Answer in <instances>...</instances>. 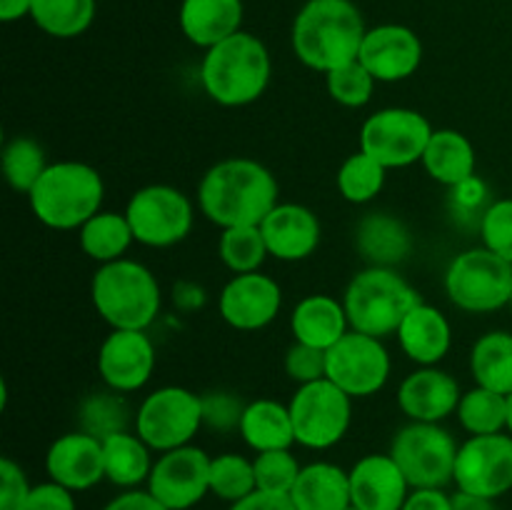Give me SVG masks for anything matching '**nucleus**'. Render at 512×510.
I'll return each mask as SVG.
<instances>
[{
	"label": "nucleus",
	"instance_id": "nucleus-1",
	"mask_svg": "<svg viewBox=\"0 0 512 510\" xmlns=\"http://www.w3.org/2000/svg\"><path fill=\"white\" fill-rule=\"evenodd\" d=\"M280 185L260 160L225 158L205 170L198 183L200 213L223 228L260 225L278 205Z\"/></svg>",
	"mask_w": 512,
	"mask_h": 510
},
{
	"label": "nucleus",
	"instance_id": "nucleus-2",
	"mask_svg": "<svg viewBox=\"0 0 512 510\" xmlns=\"http://www.w3.org/2000/svg\"><path fill=\"white\" fill-rule=\"evenodd\" d=\"M365 20L350 0H308L295 15L293 53L305 68L328 75L358 60Z\"/></svg>",
	"mask_w": 512,
	"mask_h": 510
},
{
	"label": "nucleus",
	"instance_id": "nucleus-3",
	"mask_svg": "<svg viewBox=\"0 0 512 510\" xmlns=\"http://www.w3.org/2000/svg\"><path fill=\"white\" fill-rule=\"evenodd\" d=\"M270 75L273 63L268 48L263 40L243 30L205 50L200 63L205 95L223 108H243L263 98Z\"/></svg>",
	"mask_w": 512,
	"mask_h": 510
},
{
	"label": "nucleus",
	"instance_id": "nucleus-4",
	"mask_svg": "<svg viewBox=\"0 0 512 510\" xmlns=\"http://www.w3.org/2000/svg\"><path fill=\"white\" fill-rule=\"evenodd\" d=\"M103 175L80 160L50 163L28 193L35 218L53 230H80L103 210Z\"/></svg>",
	"mask_w": 512,
	"mask_h": 510
},
{
	"label": "nucleus",
	"instance_id": "nucleus-5",
	"mask_svg": "<svg viewBox=\"0 0 512 510\" xmlns=\"http://www.w3.org/2000/svg\"><path fill=\"white\" fill-rule=\"evenodd\" d=\"M90 300L113 330H148L160 315L163 293L150 268L120 258L95 270Z\"/></svg>",
	"mask_w": 512,
	"mask_h": 510
},
{
	"label": "nucleus",
	"instance_id": "nucleus-6",
	"mask_svg": "<svg viewBox=\"0 0 512 510\" xmlns=\"http://www.w3.org/2000/svg\"><path fill=\"white\" fill-rule=\"evenodd\" d=\"M418 303V290L403 275L383 265H370L355 273L343 295L350 330L380 340L398 333L403 318Z\"/></svg>",
	"mask_w": 512,
	"mask_h": 510
},
{
	"label": "nucleus",
	"instance_id": "nucleus-7",
	"mask_svg": "<svg viewBox=\"0 0 512 510\" xmlns=\"http://www.w3.org/2000/svg\"><path fill=\"white\" fill-rule=\"evenodd\" d=\"M445 295L465 313H495L510 303L512 263L488 248L463 250L445 270Z\"/></svg>",
	"mask_w": 512,
	"mask_h": 510
},
{
	"label": "nucleus",
	"instance_id": "nucleus-8",
	"mask_svg": "<svg viewBox=\"0 0 512 510\" xmlns=\"http://www.w3.org/2000/svg\"><path fill=\"white\" fill-rule=\"evenodd\" d=\"M295 443L308 450H328L348 435L353 420V398L333 380L298 385L288 403Z\"/></svg>",
	"mask_w": 512,
	"mask_h": 510
},
{
	"label": "nucleus",
	"instance_id": "nucleus-9",
	"mask_svg": "<svg viewBox=\"0 0 512 510\" xmlns=\"http://www.w3.org/2000/svg\"><path fill=\"white\" fill-rule=\"evenodd\" d=\"M133 418L135 433L150 450L168 453L190 445L203 428V398L180 385H165L145 395Z\"/></svg>",
	"mask_w": 512,
	"mask_h": 510
},
{
	"label": "nucleus",
	"instance_id": "nucleus-10",
	"mask_svg": "<svg viewBox=\"0 0 512 510\" xmlns=\"http://www.w3.org/2000/svg\"><path fill=\"white\" fill-rule=\"evenodd\" d=\"M458 448L440 423H408L395 433L390 458L403 470L410 488H445L455 478Z\"/></svg>",
	"mask_w": 512,
	"mask_h": 510
},
{
	"label": "nucleus",
	"instance_id": "nucleus-11",
	"mask_svg": "<svg viewBox=\"0 0 512 510\" xmlns=\"http://www.w3.org/2000/svg\"><path fill=\"white\" fill-rule=\"evenodd\" d=\"M125 218L133 228L135 243L148 248H173L193 230L195 210L188 195L173 185H145L130 195Z\"/></svg>",
	"mask_w": 512,
	"mask_h": 510
},
{
	"label": "nucleus",
	"instance_id": "nucleus-12",
	"mask_svg": "<svg viewBox=\"0 0 512 510\" xmlns=\"http://www.w3.org/2000/svg\"><path fill=\"white\" fill-rule=\"evenodd\" d=\"M435 128L413 108H383L368 115L360 128V150L383 168H408L420 163Z\"/></svg>",
	"mask_w": 512,
	"mask_h": 510
},
{
	"label": "nucleus",
	"instance_id": "nucleus-13",
	"mask_svg": "<svg viewBox=\"0 0 512 510\" xmlns=\"http://www.w3.org/2000/svg\"><path fill=\"white\" fill-rule=\"evenodd\" d=\"M388 348L373 335L350 330L330 350H325V378L343 388L350 398L380 393L390 378Z\"/></svg>",
	"mask_w": 512,
	"mask_h": 510
},
{
	"label": "nucleus",
	"instance_id": "nucleus-14",
	"mask_svg": "<svg viewBox=\"0 0 512 510\" xmlns=\"http://www.w3.org/2000/svg\"><path fill=\"white\" fill-rule=\"evenodd\" d=\"M453 483L465 493L498 500L512 490V435H470L458 448Z\"/></svg>",
	"mask_w": 512,
	"mask_h": 510
},
{
	"label": "nucleus",
	"instance_id": "nucleus-15",
	"mask_svg": "<svg viewBox=\"0 0 512 510\" xmlns=\"http://www.w3.org/2000/svg\"><path fill=\"white\" fill-rule=\"evenodd\" d=\"M210 455L195 445L160 453L148 478V490L168 510H190L210 493Z\"/></svg>",
	"mask_w": 512,
	"mask_h": 510
},
{
	"label": "nucleus",
	"instance_id": "nucleus-16",
	"mask_svg": "<svg viewBox=\"0 0 512 510\" xmlns=\"http://www.w3.org/2000/svg\"><path fill=\"white\" fill-rule=\"evenodd\" d=\"M280 308H283V290L278 280L260 270L233 275L223 285L218 298L220 318L230 328L243 330V333L268 328L278 318Z\"/></svg>",
	"mask_w": 512,
	"mask_h": 510
},
{
	"label": "nucleus",
	"instance_id": "nucleus-17",
	"mask_svg": "<svg viewBox=\"0 0 512 510\" xmlns=\"http://www.w3.org/2000/svg\"><path fill=\"white\" fill-rule=\"evenodd\" d=\"M155 370V345L145 330H113L100 343L98 373L108 390L135 393L145 388Z\"/></svg>",
	"mask_w": 512,
	"mask_h": 510
},
{
	"label": "nucleus",
	"instance_id": "nucleus-18",
	"mask_svg": "<svg viewBox=\"0 0 512 510\" xmlns=\"http://www.w3.org/2000/svg\"><path fill=\"white\" fill-rule=\"evenodd\" d=\"M358 60L378 83H400L423 63V43L405 25H378L365 33Z\"/></svg>",
	"mask_w": 512,
	"mask_h": 510
},
{
	"label": "nucleus",
	"instance_id": "nucleus-19",
	"mask_svg": "<svg viewBox=\"0 0 512 510\" xmlns=\"http://www.w3.org/2000/svg\"><path fill=\"white\" fill-rule=\"evenodd\" d=\"M45 470L50 480L65 485L73 493L95 488L105 478L103 440L85 430L60 435L45 453Z\"/></svg>",
	"mask_w": 512,
	"mask_h": 510
},
{
	"label": "nucleus",
	"instance_id": "nucleus-20",
	"mask_svg": "<svg viewBox=\"0 0 512 510\" xmlns=\"http://www.w3.org/2000/svg\"><path fill=\"white\" fill-rule=\"evenodd\" d=\"M460 385L445 370L428 365L418 368L400 383L398 408L410 423H443L458 410Z\"/></svg>",
	"mask_w": 512,
	"mask_h": 510
},
{
	"label": "nucleus",
	"instance_id": "nucleus-21",
	"mask_svg": "<svg viewBox=\"0 0 512 510\" xmlns=\"http://www.w3.org/2000/svg\"><path fill=\"white\" fill-rule=\"evenodd\" d=\"M348 473L350 500L360 510H403L413 490L390 453L363 455Z\"/></svg>",
	"mask_w": 512,
	"mask_h": 510
},
{
	"label": "nucleus",
	"instance_id": "nucleus-22",
	"mask_svg": "<svg viewBox=\"0 0 512 510\" xmlns=\"http://www.w3.org/2000/svg\"><path fill=\"white\" fill-rule=\"evenodd\" d=\"M268 253L285 263L310 258L320 245V220L300 203H278L260 223Z\"/></svg>",
	"mask_w": 512,
	"mask_h": 510
},
{
	"label": "nucleus",
	"instance_id": "nucleus-23",
	"mask_svg": "<svg viewBox=\"0 0 512 510\" xmlns=\"http://www.w3.org/2000/svg\"><path fill=\"white\" fill-rule=\"evenodd\" d=\"M395 335H398L400 350L420 368L438 365L453 345V328L448 318L435 305L423 303V300L405 315Z\"/></svg>",
	"mask_w": 512,
	"mask_h": 510
},
{
	"label": "nucleus",
	"instance_id": "nucleus-24",
	"mask_svg": "<svg viewBox=\"0 0 512 510\" xmlns=\"http://www.w3.org/2000/svg\"><path fill=\"white\" fill-rule=\"evenodd\" d=\"M295 343L318 350H330L343 335L350 333V320L343 300L325 293H313L300 300L290 315Z\"/></svg>",
	"mask_w": 512,
	"mask_h": 510
},
{
	"label": "nucleus",
	"instance_id": "nucleus-25",
	"mask_svg": "<svg viewBox=\"0 0 512 510\" xmlns=\"http://www.w3.org/2000/svg\"><path fill=\"white\" fill-rule=\"evenodd\" d=\"M243 0H183L180 30L198 48H213L240 33Z\"/></svg>",
	"mask_w": 512,
	"mask_h": 510
},
{
	"label": "nucleus",
	"instance_id": "nucleus-26",
	"mask_svg": "<svg viewBox=\"0 0 512 510\" xmlns=\"http://www.w3.org/2000/svg\"><path fill=\"white\" fill-rule=\"evenodd\" d=\"M420 163L435 183L445 185V188H458L475 178L478 158H475V148L468 135L453 128H440L430 138Z\"/></svg>",
	"mask_w": 512,
	"mask_h": 510
},
{
	"label": "nucleus",
	"instance_id": "nucleus-27",
	"mask_svg": "<svg viewBox=\"0 0 512 510\" xmlns=\"http://www.w3.org/2000/svg\"><path fill=\"white\" fill-rule=\"evenodd\" d=\"M295 510H343L350 500V473L335 463L303 465L293 490Z\"/></svg>",
	"mask_w": 512,
	"mask_h": 510
},
{
	"label": "nucleus",
	"instance_id": "nucleus-28",
	"mask_svg": "<svg viewBox=\"0 0 512 510\" xmlns=\"http://www.w3.org/2000/svg\"><path fill=\"white\" fill-rule=\"evenodd\" d=\"M240 438L255 453L265 450H288L295 445V428L288 405L273 398H258L245 403L243 420L238 428Z\"/></svg>",
	"mask_w": 512,
	"mask_h": 510
},
{
	"label": "nucleus",
	"instance_id": "nucleus-29",
	"mask_svg": "<svg viewBox=\"0 0 512 510\" xmlns=\"http://www.w3.org/2000/svg\"><path fill=\"white\" fill-rule=\"evenodd\" d=\"M103 463L105 480L125 490L148 483L150 470H153L150 445L138 433H130V430L108 435L103 440Z\"/></svg>",
	"mask_w": 512,
	"mask_h": 510
},
{
	"label": "nucleus",
	"instance_id": "nucleus-30",
	"mask_svg": "<svg viewBox=\"0 0 512 510\" xmlns=\"http://www.w3.org/2000/svg\"><path fill=\"white\" fill-rule=\"evenodd\" d=\"M470 375L480 388L500 395L512 393V333L490 330L470 350Z\"/></svg>",
	"mask_w": 512,
	"mask_h": 510
},
{
	"label": "nucleus",
	"instance_id": "nucleus-31",
	"mask_svg": "<svg viewBox=\"0 0 512 510\" xmlns=\"http://www.w3.org/2000/svg\"><path fill=\"white\" fill-rule=\"evenodd\" d=\"M358 250L373 265L390 268L410 253V233L398 218L388 213H370L358 223Z\"/></svg>",
	"mask_w": 512,
	"mask_h": 510
},
{
	"label": "nucleus",
	"instance_id": "nucleus-32",
	"mask_svg": "<svg viewBox=\"0 0 512 510\" xmlns=\"http://www.w3.org/2000/svg\"><path fill=\"white\" fill-rule=\"evenodd\" d=\"M78 233L83 253L100 265L123 258L125 250L135 240L133 228H130L125 213H115V210H100V213H95Z\"/></svg>",
	"mask_w": 512,
	"mask_h": 510
},
{
	"label": "nucleus",
	"instance_id": "nucleus-33",
	"mask_svg": "<svg viewBox=\"0 0 512 510\" xmlns=\"http://www.w3.org/2000/svg\"><path fill=\"white\" fill-rule=\"evenodd\" d=\"M455 415L465 433L470 435L505 433L508 430V395L475 385L473 390L463 393Z\"/></svg>",
	"mask_w": 512,
	"mask_h": 510
},
{
	"label": "nucleus",
	"instance_id": "nucleus-34",
	"mask_svg": "<svg viewBox=\"0 0 512 510\" xmlns=\"http://www.w3.org/2000/svg\"><path fill=\"white\" fill-rule=\"evenodd\" d=\"M30 18L53 38H78L95 18V0H33Z\"/></svg>",
	"mask_w": 512,
	"mask_h": 510
},
{
	"label": "nucleus",
	"instance_id": "nucleus-35",
	"mask_svg": "<svg viewBox=\"0 0 512 510\" xmlns=\"http://www.w3.org/2000/svg\"><path fill=\"white\" fill-rule=\"evenodd\" d=\"M0 163H3V175L8 180L10 188L15 193L28 195L33 190V185L38 183L40 175L48 168V160H45V150L38 140L28 138V135H18V138L5 140L3 155H0Z\"/></svg>",
	"mask_w": 512,
	"mask_h": 510
},
{
	"label": "nucleus",
	"instance_id": "nucleus-36",
	"mask_svg": "<svg viewBox=\"0 0 512 510\" xmlns=\"http://www.w3.org/2000/svg\"><path fill=\"white\" fill-rule=\"evenodd\" d=\"M218 255L225 268L240 275L263 268L270 253L263 233H260V225H235V228H223L220 233Z\"/></svg>",
	"mask_w": 512,
	"mask_h": 510
},
{
	"label": "nucleus",
	"instance_id": "nucleus-37",
	"mask_svg": "<svg viewBox=\"0 0 512 510\" xmlns=\"http://www.w3.org/2000/svg\"><path fill=\"white\" fill-rule=\"evenodd\" d=\"M385 173H388V168H383L378 160L370 158L363 150H358V153L348 155L343 160L335 183H338L340 195L348 203L365 205L378 198L380 190L385 188Z\"/></svg>",
	"mask_w": 512,
	"mask_h": 510
},
{
	"label": "nucleus",
	"instance_id": "nucleus-38",
	"mask_svg": "<svg viewBox=\"0 0 512 510\" xmlns=\"http://www.w3.org/2000/svg\"><path fill=\"white\" fill-rule=\"evenodd\" d=\"M130 408L125 403L123 393H115V390H108V393H93L80 403V430L95 435V438L105 440L108 435L123 433L128 430L130 420Z\"/></svg>",
	"mask_w": 512,
	"mask_h": 510
},
{
	"label": "nucleus",
	"instance_id": "nucleus-39",
	"mask_svg": "<svg viewBox=\"0 0 512 510\" xmlns=\"http://www.w3.org/2000/svg\"><path fill=\"white\" fill-rule=\"evenodd\" d=\"M258 490L253 460L238 453H223L210 460V493L225 503H238Z\"/></svg>",
	"mask_w": 512,
	"mask_h": 510
},
{
	"label": "nucleus",
	"instance_id": "nucleus-40",
	"mask_svg": "<svg viewBox=\"0 0 512 510\" xmlns=\"http://www.w3.org/2000/svg\"><path fill=\"white\" fill-rule=\"evenodd\" d=\"M378 80L370 75V70L365 68L360 60H353L348 65H340V68L330 70L325 75V88L328 95L335 103L345 105V108H363L373 98V90Z\"/></svg>",
	"mask_w": 512,
	"mask_h": 510
},
{
	"label": "nucleus",
	"instance_id": "nucleus-41",
	"mask_svg": "<svg viewBox=\"0 0 512 510\" xmlns=\"http://www.w3.org/2000/svg\"><path fill=\"white\" fill-rule=\"evenodd\" d=\"M255 468V483L258 490L263 493H275V495H290L295 480H298L303 465L298 463L293 453L288 450H265L258 453L253 460Z\"/></svg>",
	"mask_w": 512,
	"mask_h": 510
},
{
	"label": "nucleus",
	"instance_id": "nucleus-42",
	"mask_svg": "<svg viewBox=\"0 0 512 510\" xmlns=\"http://www.w3.org/2000/svg\"><path fill=\"white\" fill-rule=\"evenodd\" d=\"M480 238L483 248L512 263V198L493 200L485 208L480 218Z\"/></svg>",
	"mask_w": 512,
	"mask_h": 510
},
{
	"label": "nucleus",
	"instance_id": "nucleus-43",
	"mask_svg": "<svg viewBox=\"0 0 512 510\" xmlns=\"http://www.w3.org/2000/svg\"><path fill=\"white\" fill-rule=\"evenodd\" d=\"M203 398V425L218 433H230L240 428L245 403L235 393L228 390H213V393L200 395Z\"/></svg>",
	"mask_w": 512,
	"mask_h": 510
},
{
	"label": "nucleus",
	"instance_id": "nucleus-44",
	"mask_svg": "<svg viewBox=\"0 0 512 510\" xmlns=\"http://www.w3.org/2000/svg\"><path fill=\"white\" fill-rule=\"evenodd\" d=\"M285 373L298 385L315 383L325 378V350L310 348V345L293 343L285 353Z\"/></svg>",
	"mask_w": 512,
	"mask_h": 510
},
{
	"label": "nucleus",
	"instance_id": "nucleus-45",
	"mask_svg": "<svg viewBox=\"0 0 512 510\" xmlns=\"http://www.w3.org/2000/svg\"><path fill=\"white\" fill-rule=\"evenodd\" d=\"M30 490L25 470L13 458H0V510H28Z\"/></svg>",
	"mask_w": 512,
	"mask_h": 510
},
{
	"label": "nucleus",
	"instance_id": "nucleus-46",
	"mask_svg": "<svg viewBox=\"0 0 512 510\" xmlns=\"http://www.w3.org/2000/svg\"><path fill=\"white\" fill-rule=\"evenodd\" d=\"M28 510H75V495L65 485L48 480V483L33 485Z\"/></svg>",
	"mask_w": 512,
	"mask_h": 510
},
{
	"label": "nucleus",
	"instance_id": "nucleus-47",
	"mask_svg": "<svg viewBox=\"0 0 512 510\" xmlns=\"http://www.w3.org/2000/svg\"><path fill=\"white\" fill-rule=\"evenodd\" d=\"M403 510H453V495L443 488H413Z\"/></svg>",
	"mask_w": 512,
	"mask_h": 510
},
{
	"label": "nucleus",
	"instance_id": "nucleus-48",
	"mask_svg": "<svg viewBox=\"0 0 512 510\" xmlns=\"http://www.w3.org/2000/svg\"><path fill=\"white\" fill-rule=\"evenodd\" d=\"M103 510H168V508H165V505L160 503V500L155 498L148 488L145 490L133 488V490H123L120 495H115V498L110 500Z\"/></svg>",
	"mask_w": 512,
	"mask_h": 510
},
{
	"label": "nucleus",
	"instance_id": "nucleus-49",
	"mask_svg": "<svg viewBox=\"0 0 512 510\" xmlns=\"http://www.w3.org/2000/svg\"><path fill=\"white\" fill-rule=\"evenodd\" d=\"M230 510H295L290 495H275V493H263V490H255L248 498L238 500V503L230 505Z\"/></svg>",
	"mask_w": 512,
	"mask_h": 510
},
{
	"label": "nucleus",
	"instance_id": "nucleus-50",
	"mask_svg": "<svg viewBox=\"0 0 512 510\" xmlns=\"http://www.w3.org/2000/svg\"><path fill=\"white\" fill-rule=\"evenodd\" d=\"M453 510H498V508H495V500L458 490V493L453 495Z\"/></svg>",
	"mask_w": 512,
	"mask_h": 510
},
{
	"label": "nucleus",
	"instance_id": "nucleus-51",
	"mask_svg": "<svg viewBox=\"0 0 512 510\" xmlns=\"http://www.w3.org/2000/svg\"><path fill=\"white\" fill-rule=\"evenodd\" d=\"M30 8H33V0H0V20L13 23L23 15H30Z\"/></svg>",
	"mask_w": 512,
	"mask_h": 510
},
{
	"label": "nucleus",
	"instance_id": "nucleus-52",
	"mask_svg": "<svg viewBox=\"0 0 512 510\" xmlns=\"http://www.w3.org/2000/svg\"><path fill=\"white\" fill-rule=\"evenodd\" d=\"M508 433L512 435V393L508 395Z\"/></svg>",
	"mask_w": 512,
	"mask_h": 510
},
{
	"label": "nucleus",
	"instance_id": "nucleus-53",
	"mask_svg": "<svg viewBox=\"0 0 512 510\" xmlns=\"http://www.w3.org/2000/svg\"><path fill=\"white\" fill-rule=\"evenodd\" d=\"M343 510H360V508H358V505H353V503H350L348 508H343Z\"/></svg>",
	"mask_w": 512,
	"mask_h": 510
},
{
	"label": "nucleus",
	"instance_id": "nucleus-54",
	"mask_svg": "<svg viewBox=\"0 0 512 510\" xmlns=\"http://www.w3.org/2000/svg\"><path fill=\"white\" fill-rule=\"evenodd\" d=\"M508 305H510V308H512V293H510V303H508Z\"/></svg>",
	"mask_w": 512,
	"mask_h": 510
}]
</instances>
